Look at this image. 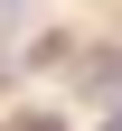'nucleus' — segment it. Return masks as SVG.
<instances>
[{
	"mask_svg": "<svg viewBox=\"0 0 122 131\" xmlns=\"http://www.w3.org/2000/svg\"><path fill=\"white\" fill-rule=\"evenodd\" d=\"M0 131H57V122H47V112H28V122H0Z\"/></svg>",
	"mask_w": 122,
	"mask_h": 131,
	"instance_id": "obj_1",
	"label": "nucleus"
},
{
	"mask_svg": "<svg viewBox=\"0 0 122 131\" xmlns=\"http://www.w3.org/2000/svg\"><path fill=\"white\" fill-rule=\"evenodd\" d=\"M103 131H122V103H113V122H103Z\"/></svg>",
	"mask_w": 122,
	"mask_h": 131,
	"instance_id": "obj_2",
	"label": "nucleus"
}]
</instances>
